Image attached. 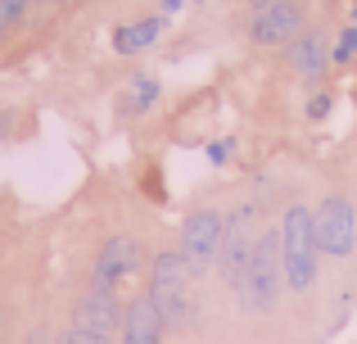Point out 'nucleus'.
<instances>
[{
    "mask_svg": "<svg viewBox=\"0 0 357 344\" xmlns=\"http://www.w3.org/2000/svg\"><path fill=\"white\" fill-rule=\"evenodd\" d=\"M0 41H5V27H0Z\"/></svg>",
    "mask_w": 357,
    "mask_h": 344,
    "instance_id": "26",
    "label": "nucleus"
},
{
    "mask_svg": "<svg viewBox=\"0 0 357 344\" xmlns=\"http://www.w3.org/2000/svg\"><path fill=\"white\" fill-rule=\"evenodd\" d=\"M249 5H253V9H262V5H271V0H249Z\"/></svg>",
    "mask_w": 357,
    "mask_h": 344,
    "instance_id": "21",
    "label": "nucleus"
},
{
    "mask_svg": "<svg viewBox=\"0 0 357 344\" xmlns=\"http://www.w3.org/2000/svg\"><path fill=\"white\" fill-rule=\"evenodd\" d=\"M122 308H127V304H118L114 290H96V285H91L77 299V308H73V331H82V336L96 340V344H118Z\"/></svg>",
    "mask_w": 357,
    "mask_h": 344,
    "instance_id": "7",
    "label": "nucleus"
},
{
    "mask_svg": "<svg viewBox=\"0 0 357 344\" xmlns=\"http://www.w3.org/2000/svg\"><path fill=\"white\" fill-rule=\"evenodd\" d=\"M163 331H167V322L158 317V308H154V299H149V294L127 299V308H122L118 344H163Z\"/></svg>",
    "mask_w": 357,
    "mask_h": 344,
    "instance_id": "10",
    "label": "nucleus"
},
{
    "mask_svg": "<svg viewBox=\"0 0 357 344\" xmlns=\"http://www.w3.org/2000/svg\"><path fill=\"white\" fill-rule=\"evenodd\" d=\"M63 344H96V340H86L82 331H73V327H68V331H63Z\"/></svg>",
    "mask_w": 357,
    "mask_h": 344,
    "instance_id": "19",
    "label": "nucleus"
},
{
    "mask_svg": "<svg viewBox=\"0 0 357 344\" xmlns=\"http://www.w3.org/2000/svg\"><path fill=\"white\" fill-rule=\"evenodd\" d=\"M285 54H289V63H294V73L307 77V82H317L331 68V41H326L321 32H298L294 41L285 45Z\"/></svg>",
    "mask_w": 357,
    "mask_h": 344,
    "instance_id": "11",
    "label": "nucleus"
},
{
    "mask_svg": "<svg viewBox=\"0 0 357 344\" xmlns=\"http://www.w3.org/2000/svg\"><path fill=\"white\" fill-rule=\"evenodd\" d=\"M353 27H357V0H353Z\"/></svg>",
    "mask_w": 357,
    "mask_h": 344,
    "instance_id": "22",
    "label": "nucleus"
},
{
    "mask_svg": "<svg viewBox=\"0 0 357 344\" xmlns=\"http://www.w3.org/2000/svg\"><path fill=\"white\" fill-rule=\"evenodd\" d=\"M27 9H32V0H0V27H18L27 18Z\"/></svg>",
    "mask_w": 357,
    "mask_h": 344,
    "instance_id": "15",
    "label": "nucleus"
},
{
    "mask_svg": "<svg viewBox=\"0 0 357 344\" xmlns=\"http://www.w3.org/2000/svg\"><path fill=\"white\" fill-rule=\"evenodd\" d=\"M41 5H63V0H41Z\"/></svg>",
    "mask_w": 357,
    "mask_h": 344,
    "instance_id": "23",
    "label": "nucleus"
},
{
    "mask_svg": "<svg viewBox=\"0 0 357 344\" xmlns=\"http://www.w3.org/2000/svg\"><path fill=\"white\" fill-rule=\"evenodd\" d=\"M158 105V82L154 77H136L127 87V100H122V109L127 114H145V109H154Z\"/></svg>",
    "mask_w": 357,
    "mask_h": 344,
    "instance_id": "13",
    "label": "nucleus"
},
{
    "mask_svg": "<svg viewBox=\"0 0 357 344\" xmlns=\"http://www.w3.org/2000/svg\"><path fill=\"white\" fill-rule=\"evenodd\" d=\"M253 209H236L222 227V249H218V272L227 285H236L249 267V254H253Z\"/></svg>",
    "mask_w": 357,
    "mask_h": 344,
    "instance_id": "8",
    "label": "nucleus"
},
{
    "mask_svg": "<svg viewBox=\"0 0 357 344\" xmlns=\"http://www.w3.org/2000/svg\"><path fill=\"white\" fill-rule=\"evenodd\" d=\"M190 281L195 276L185 272V258L176 254V249H163V254H154V263H149V299H154L158 317L167 322L172 331H185L195 322V294H190Z\"/></svg>",
    "mask_w": 357,
    "mask_h": 344,
    "instance_id": "2",
    "label": "nucleus"
},
{
    "mask_svg": "<svg viewBox=\"0 0 357 344\" xmlns=\"http://www.w3.org/2000/svg\"><path fill=\"white\" fill-rule=\"evenodd\" d=\"M23 344H54V340H50V336H45V331H41V327H36V331H32V336H27Z\"/></svg>",
    "mask_w": 357,
    "mask_h": 344,
    "instance_id": "20",
    "label": "nucleus"
},
{
    "mask_svg": "<svg viewBox=\"0 0 357 344\" xmlns=\"http://www.w3.org/2000/svg\"><path fill=\"white\" fill-rule=\"evenodd\" d=\"M331 105H335V100L326 96V91H317V96H312V100H307V105H303L307 123H321V118H331Z\"/></svg>",
    "mask_w": 357,
    "mask_h": 344,
    "instance_id": "16",
    "label": "nucleus"
},
{
    "mask_svg": "<svg viewBox=\"0 0 357 344\" xmlns=\"http://www.w3.org/2000/svg\"><path fill=\"white\" fill-rule=\"evenodd\" d=\"M317 231H312V209L289 204L280 218V263H285V290H312L317 285Z\"/></svg>",
    "mask_w": 357,
    "mask_h": 344,
    "instance_id": "3",
    "label": "nucleus"
},
{
    "mask_svg": "<svg viewBox=\"0 0 357 344\" xmlns=\"http://www.w3.org/2000/svg\"><path fill=\"white\" fill-rule=\"evenodd\" d=\"M312 231L326 258H349L357 249V209L349 195H326L312 213Z\"/></svg>",
    "mask_w": 357,
    "mask_h": 344,
    "instance_id": "5",
    "label": "nucleus"
},
{
    "mask_svg": "<svg viewBox=\"0 0 357 344\" xmlns=\"http://www.w3.org/2000/svg\"><path fill=\"white\" fill-rule=\"evenodd\" d=\"M353 59H357V27L349 23L331 45V63H353Z\"/></svg>",
    "mask_w": 357,
    "mask_h": 344,
    "instance_id": "14",
    "label": "nucleus"
},
{
    "mask_svg": "<svg viewBox=\"0 0 357 344\" xmlns=\"http://www.w3.org/2000/svg\"><path fill=\"white\" fill-rule=\"evenodd\" d=\"M145 267V249H140V240L131 236H109L105 245H100L96 254V267H91V285L96 290H122V285L131 281V276Z\"/></svg>",
    "mask_w": 357,
    "mask_h": 344,
    "instance_id": "6",
    "label": "nucleus"
},
{
    "mask_svg": "<svg viewBox=\"0 0 357 344\" xmlns=\"http://www.w3.org/2000/svg\"><path fill=\"white\" fill-rule=\"evenodd\" d=\"M181 5H185V0H163V5H158V14L172 18V14H181Z\"/></svg>",
    "mask_w": 357,
    "mask_h": 344,
    "instance_id": "18",
    "label": "nucleus"
},
{
    "mask_svg": "<svg viewBox=\"0 0 357 344\" xmlns=\"http://www.w3.org/2000/svg\"><path fill=\"white\" fill-rule=\"evenodd\" d=\"M285 290V263H280V227L262 231L253 240V254H249V267L236 281V299L244 313H267L271 304L280 299Z\"/></svg>",
    "mask_w": 357,
    "mask_h": 344,
    "instance_id": "1",
    "label": "nucleus"
},
{
    "mask_svg": "<svg viewBox=\"0 0 357 344\" xmlns=\"http://www.w3.org/2000/svg\"><path fill=\"white\" fill-rule=\"evenodd\" d=\"M0 327H5V308H0Z\"/></svg>",
    "mask_w": 357,
    "mask_h": 344,
    "instance_id": "24",
    "label": "nucleus"
},
{
    "mask_svg": "<svg viewBox=\"0 0 357 344\" xmlns=\"http://www.w3.org/2000/svg\"><path fill=\"white\" fill-rule=\"evenodd\" d=\"M303 0H271V5H262L258 14H253L249 23V36L258 45H289L298 32H303Z\"/></svg>",
    "mask_w": 357,
    "mask_h": 344,
    "instance_id": "9",
    "label": "nucleus"
},
{
    "mask_svg": "<svg viewBox=\"0 0 357 344\" xmlns=\"http://www.w3.org/2000/svg\"><path fill=\"white\" fill-rule=\"evenodd\" d=\"M231 159V141H213L208 145V163H227Z\"/></svg>",
    "mask_w": 357,
    "mask_h": 344,
    "instance_id": "17",
    "label": "nucleus"
},
{
    "mask_svg": "<svg viewBox=\"0 0 357 344\" xmlns=\"http://www.w3.org/2000/svg\"><path fill=\"white\" fill-rule=\"evenodd\" d=\"M54 344H63V336H54Z\"/></svg>",
    "mask_w": 357,
    "mask_h": 344,
    "instance_id": "25",
    "label": "nucleus"
},
{
    "mask_svg": "<svg viewBox=\"0 0 357 344\" xmlns=\"http://www.w3.org/2000/svg\"><path fill=\"white\" fill-rule=\"evenodd\" d=\"M163 27H167V18L163 14H149V18H131V23H118L114 27V50L118 54H140V50H149V45L163 36Z\"/></svg>",
    "mask_w": 357,
    "mask_h": 344,
    "instance_id": "12",
    "label": "nucleus"
},
{
    "mask_svg": "<svg viewBox=\"0 0 357 344\" xmlns=\"http://www.w3.org/2000/svg\"><path fill=\"white\" fill-rule=\"evenodd\" d=\"M222 218L218 209H195L181 222V240H176V254L185 258V272L190 276H208V267H218V249H222Z\"/></svg>",
    "mask_w": 357,
    "mask_h": 344,
    "instance_id": "4",
    "label": "nucleus"
}]
</instances>
